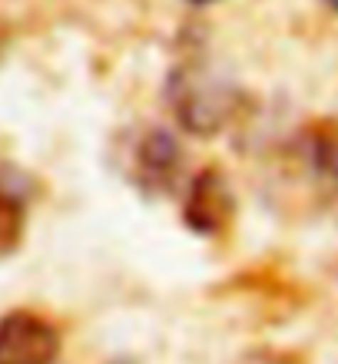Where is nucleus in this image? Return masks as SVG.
Segmentation results:
<instances>
[{
	"mask_svg": "<svg viewBox=\"0 0 338 364\" xmlns=\"http://www.w3.org/2000/svg\"><path fill=\"white\" fill-rule=\"evenodd\" d=\"M169 106L176 123L193 136H216L239 113V90L203 67H179L169 77Z\"/></svg>",
	"mask_w": 338,
	"mask_h": 364,
	"instance_id": "1",
	"label": "nucleus"
},
{
	"mask_svg": "<svg viewBox=\"0 0 338 364\" xmlns=\"http://www.w3.org/2000/svg\"><path fill=\"white\" fill-rule=\"evenodd\" d=\"M183 222L203 239H223L236 222V196L216 166H206L203 173L189 179L183 199Z\"/></svg>",
	"mask_w": 338,
	"mask_h": 364,
	"instance_id": "2",
	"label": "nucleus"
},
{
	"mask_svg": "<svg viewBox=\"0 0 338 364\" xmlns=\"http://www.w3.org/2000/svg\"><path fill=\"white\" fill-rule=\"evenodd\" d=\"M60 331L40 311L14 308L0 318V364H57Z\"/></svg>",
	"mask_w": 338,
	"mask_h": 364,
	"instance_id": "3",
	"label": "nucleus"
},
{
	"mask_svg": "<svg viewBox=\"0 0 338 364\" xmlns=\"http://www.w3.org/2000/svg\"><path fill=\"white\" fill-rule=\"evenodd\" d=\"M136 186L149 196L169 192L183 176V149L166 129H149L136 146Z\"/></svg>",
	"mask_w": 338,
	"mask_h": 364,
	"instance_id": "4",
	"label": "nucleus"
},
{
	"mask_svg": "<svg viewBox=\"0 0 338 364\" xmlns=\"http://www.w3.org/2000/svg\"><path fill=\"white\" fill-rule=\"evenodd\" d=\"M302 163L322 179H338V116L312 119L299 133Z\"/></svg>",
	"mask_w": 338,
	"mask_h": 364,
	"instance_id": "5",
	"label": "nucleus"
},
{
	"mask_svg": "<svg viewBox=\"0 0 338 364\" xmlns=\"http://www.w3.org/2000/svg\"><path fill=\"white\" fill-rule=\"evenodd\" d=\"M23 232H27V209H23V202L0 186V259H7V255H14L20 249Z\"/></svg>",
	"mask_w": 338,
	"mask_h": 364,
	"instance_id": "6",
	"label": "nucleus"
},
{
	"mask_svg": "<svg viewBox=\"0 0 338 364\" xmlns=\"http://www.w3.org/2000/svg\"><path fill=\"white\" fill-rule=\"evenodd\" d=\"M245 364H299L295 358L289 355H275V351H262V355H252L245 358Z\"/></svg>",
	"mask_w": 338,
	"mask_h": 364,
	"instance_id": "7",
	"label": "nucleus"
},
{
	"mask_svg": "<svg viewBox=\"0 0 338 364\" xmlns=\"http://www.w3.org/2000/svg\"><path fill=\"white\" fill-rule=\"evenodd\" d=\"M107 364H136V361H130V358H110Z\"/></svg>",
	"mask_w": 338,
	"mask_h": 364,
	"instance_id": "8",
	"label": "nucleus"
},
{
	"mask_svg": "<svg viewBox=\"0 0 338 364\" xmlns=\"http://www.w3.org/2000/svg\"><path fill=\"white\" fill-rule=\"evenodd\" d=\"M325 4H329V7H332V10H335V14H338V0H325Z\"/></svg>",
	"mask_w": 338,
	"mask_h": 364,
	"instance_id": "9",
	"label": "nucleus"
},
{
	"mask_svg": "<svg viewBox=\"0 0 338 364\" xmlns=\"http://www.w3.org/2000/svg\"><path fill=\"white\" fill-rule=\"evenodd\" d=\"M189 4H213V0H189Z\"/></svg>",
	"mask_w": 338,
	"mask_h": 364,
	"instance_id": "10",
	"label": "nucleus"
}]
</instances>
